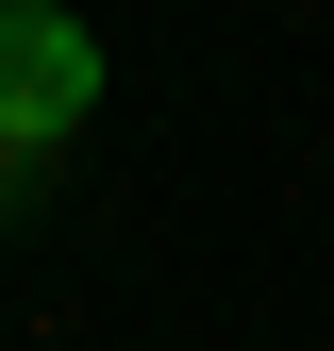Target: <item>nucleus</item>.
<instances>
[{"mask_svg":"<svg viewBox=\"0 0 334 351\" xmlns=\"http://www.w3.org/2000/svg\"><path fill=\"white\" fill-rule=\"evenodd\" d=\"M34 184H51V151H0V217H34Z\"/></svg>","mask_w":334,"mask_h":351,"instance_id":"obj_2","label":"nucleus"},{"mask_svg":"<svg viewBox=\"0 0 334 351\" xmlns=\"http://www.w3.org/2000/svg\"><path fill=\"white\" fill-rule=\"evenodd\" d=\"M84 101H101V34L51 0H0V151H51Z\"/></svg>","mask_w":334,"mask_h":351,"instance_id":"obj_1","label":"nucleus"}]
</instances>
